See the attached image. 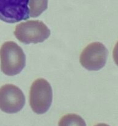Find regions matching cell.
Masks as SVG:
<instances>
[{"label": "cell", "mask_w": 118, "mask_h": 126, "mask_svg": "<svg viewBox=\"0 0 118 126\" xmlns=\"http://www.w3.org/2000/svg\"><path fill=\"white\" fill-rule=\"evenodd\" d=\"M1 69L7 76L18 75L25 66V55L15 42L6 41L0 48Z\"/></svg>", "instance_id": "1"}, {"label": "cell", "mask_w": 118, "mask_h": 126, "mask_svg": "<svg viewBox=\"0 0 118 126\" xmlns=\"http://www.w3.org/2000/svg\"><path fill=\"white\" fill-rule=\"evenodd\" d=\"M50 34V30L39 20H29L17 25L14 35L21 43L25 44H37L46 40Z\"/></svg>", "instance_id": "2"}, {"label": "cell", "mask_w": 118, "mask_h": 126, "mask_svg": "<svg viewBox=\"0 0 118 126\" xmlns=\"http://www.w3.org/2000/svg\"><path fill=\"white\" fill-rule=\"evenodd\" d=\"M52 97V89L47 81L39 78L33 82L30 91V104L34 113H46L51 106Z\"/></svg>", "instance_id": "3"}, {"label": "cell", "mask_w": 118, "mask_h": 126, "mask_svg": "<svg viewBox=\"0 0 118 126\" xmlns=\"http://www.w3.org/2000/svg\"><path fill=\"white\" fill-rule=\"evenodd\" d=\"M30 0H0V20L9 23L25 20L30 17Z\"/></svg>", "instance_id": "4"}, {"label": "cell", "mask_w": 118, "mask_h": 126, "mask_svg": "<svg viewBox=\"0 0 118 126\" xmlns=\"http://www.w3.org/2000/svg\"><path fill=\"white\" fill-rule=\"evenodd\" d=\"M108 50L99 42L88 44L81 52L80 63L89 71H98L104 67L106 63Z\"/></svg>", "instance_id": "5"}, {"label": "cell", "mask_w": 118, "mask_h": 126, "mask_svg": "<svg viewBox=\"0 0 118 126\" xmlns=\"http://www.w3.org/2000/svg\"><path fill=\"white\" fill-rule=\"evenodd\" d=\"M25 103L23 92L17 86L11 84L0 87V110L9 114L20 111Z\"/></svg>", "instance_id": "6"}, {"label": "cell", "mask_w": 118, "mask_h": 126, "mask_svg": "<svg viewBox=\"0 0 118 126\" xmlns=\"http://www.w3.org/2000/svg\"><path fill=\"white\" fill-rule=\"evenodd\" d=\"M59 126H86L84 120L76 114H68L60 119Z\"/></svg>", "instance_id": "7"}, {"label": "cell", "mask_w": 118, "mask_h": 126, "mask_svg": "<svg viewBox=\"0 0 118 126\" xmlns=\"http://www.w3.org/2000/svg\"><path fill=\"white\" fill-rule=\"evenodd\" d=\"M48 0H30L29 6L31 17L40 16L47 8Z\"/></svg>", "instance_id": "8"}, {"label": "cell", "mask_w": 118, "mask_h": 126, "mask_svg": "<svg viewBox=\"0 0 118 126\" xmlns=\"http://www.w3.org/2000/svg\"><path fill=\"white\" fill-rule=\"evenodd\" d=\"M113 59H114V62H115L116 64L118 66V42L116 44L115 47L113 50Z\"/></svg>", "instance_id": "9"}, {"label": "cell", "mask_w": 118, "mask_h": 126, "mask_svg": "<svg viewBox=\"0 0 118 126\" xmlns=\"http://www.w3.org/2000/svg\"><path fill=\"white\" fill-rule=\"evenodd\" d=\"M95 126H109L107 125V124H103V123H100V124H98Z\"/></svg>", "instance_id": "10"}]
</instances>
